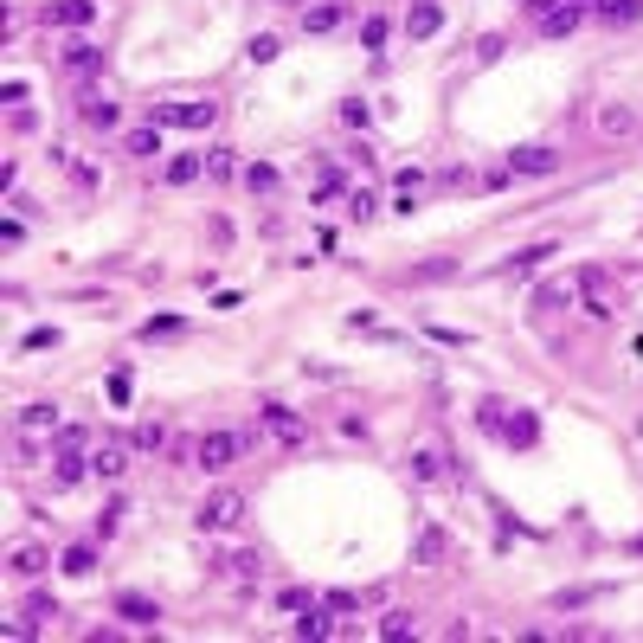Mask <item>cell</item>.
I'll use <instances>...</instances> for the list:
<instances>
[{
	"instance_id": "obj_1",
	"label": "cell",
	"mask_w": 643,
	"mask_h": 643,
	"mask_svg": "<svg viewBox=\"0 0 643 643\" xmlns=\"http://www.w3.org/2000/svg\"><path fill=\"white\" fill-rule=\"evenodd\" d=\"M245 444H251V432H245V438H239V432H206L200 451H193V463H200L206 476H226V470L245 457Z\"/></svg>"
},
{
	"instance_id": "obj_2",
	"label": "cell",
	"mask_w": 643,
	"mask_h": 643,
	"mask_svg": "<svg viewBox=\"0 0 643 643\" xmlns=\"http://www.w3.org/2000/svg\"><path fill=\"white\" fill-rule=\"evenodd\" d=\"M219 103H155V129H206Z\"/></svg>"
},
{
	"instance_id": "obj_3",
	"label": "cell",
	"mask_w": 643,
	"mask_h": 643,
	"mask_svg": "<svg viewBox=\"0 0 643 643\" xmlns=\"http://www.w3.org/2000/svg\"><path fill=\"white\" fill-rule=\"evenodd\" d=\"M239 515H245V495H239V489H219V495H206L200 528H206V534H219V528H232Z\"/></svg>"
},
{
	"instance_id": "obj_4",
	"label": "cell",
	"mask_w": 643,
	"mask_h": 643,
	"mask_svg": "<svg viewBox=\"0 0 643 643\" xmlns=\"http://www.w3.org/2000/svg\"><path fill=\"white\" fill-rule=\"evenodd\" d=\"M97 20V0H52L39 7V26H91Z\"/></svg>"
},
{
	"instance_id": "obj_5",
	"label": "cell",
	"mask_w": 643,
	"mask_h": 643,
	"mask_svg": "<svg viewBox=\"0 0 643 643\" xmlns=\"http://www.w3.org/2000/svg\"><path fill=\"white\" fill-rule=\"evenodd\" d=\"M553 168H560V155L547 149V141H528V149L509 155V174H528V180H541V174H553Z\"/></svg>"
},
{
	"instance_id": "obj_6",
	"label": "cell",
	"mask_w": 643,
	"mask_h": 643,
	"mask_svg": "<svg viewBox=\"0 0 643 643\" xmlns=\"http://www.w3.org/2000/svg\"><path fill=\"white\" fill-rule=\"evenodd\" d=\"M444 26V7L438 0H412V14H405V39H432Z\"/></svg>"
},
{
	"instance_id": "obj_7",
	"label": "cell",
	"mask_w": 643,
	"mask_h": 643,
	"mask_svg": "<svg viewBox=\"0 0 643 643\" xmlns=\"http://www.w3.org/2000/svg\"><path fill=\"white\" fill-rule=\"evenodd\" d=\"M264 424H270L283 444H303V418H297L290 405H264Z\"/></svg>"
},
{
	"instance_id": "obj_8",
	"label": "cell",
	"mask_w": 643,
	"mask_h": 643,
	"mask_svg": "<svg viewBox=\"0 0 643 643\" xmlns=\"http://www.w3.org/2000/svg\"><path fill=\"white\" fill-rule=\"evenodd\" d=\"M116 618H122V624H155L161 605H155V599H141V592H122V599H116Z\"/></svg>"
},
{
	"instance_id": "obj_9",
	"label": "cell",
	"mask_w": 643,
	"mask_h": 643,
	"mask_svg": "<svg viewBox=\"0 0 643 643\" xmlns=\"http://www.w3.org/2000/svg\"><path fill=\"white\" fill-rule=\"evenodd\" d=\"M637 122H643V116H637V110H624V103L599 110V135H618V141H624V135H637Z\"/></svg>"
},
{
	"instance_id": "obj_10",
	"label": "cell",
	"mask_w": 643,
	"mask_h": 643,
	"mask_svg": "<svg viewBox=\"0 0 643 643\" xmlns=\"http://www.w3.org/2000/svg\"><path fill=\"white\" fill-rule=\"evenodd\" d=\"M586 20V7H573V0H566V7H553V14H541V33L547 39H566V33H573Z\"/></svg>"
},
{
	"instance_id": "obj_11",
	"label": "cell",
	"mask_w": 643,
	"mask_h": 643,
	"mask_svg": "<svg viewBox=\"0 0 643 643\" xmlns=\"http://www.w3.org/2000/svg\"><path fill=\"white\" fill-rule=\"evenodd\" d=\"M122 155H135V161L161 155V129H155V122H149V129H129V135H122Z\"/></svg>"
},
{
	"instance_id": "obj_12",
	"label": "cell",
	"mask_w": 643,
	"mask_h": 643,
	"mask_svg": "<svg viewBox=\"0 0 643 643\" xmlns=\"http://www.w3.org/2000/svg\"><path fill=\"white\" fill-rule=\"evenodd\" d=\"M341 20H347L341 0H322V7H309V14H303V33H335Z\"/></svg>"
},
{
	"instance_id": "obj_13",
	"label": "cell",
	"mask_w": 643,
	"mask_h": 643,
	"mask_svg": "<svg viewBox=\"0 0 643 643\" xmlns=\"http://www.w3.org/2000/svg\"><path fill=\"white\" fill-rule=\"evenodd\" d=\"M599 599H605V586H566V592H553V611H586Z\"/></svg>"
},
{
	"instance_id": "obj_14",
	"label": "cell",
	"mask_w": 643,
	"mask_h": 643,
	"mask_svg": "<svg viewBox=\"0 0 643 643\" xmlns=\"http://www.w3.org/2000/svg\"><path fill=\"white\" fill-rule=\"evenodd\" d=\"M91 566H97V547H91V541H78V547H64V560H58V573H71V580H84Z\"/></svg>"
},
{
	"instance_id": "obj_15",
	"label": "cell",
	"mask_w": 643,
	"mask_h": 643,
	"mask_svg": "<svg viewBox=\"0 0 643 643\" xmlns=\"http://www.w3.org/2000/svg\"><path fill=\"white\" fill-rule=\"evenodd\" d=\"M547 258H560V245H528V251H521V258H509L502 270H509V277H521V270H541ZM502 270H495V277H502Z\"/></svg>"
},
{
	"instance_id": "obj_16",
	"label": "cell",
	"mask_w": 643,
	"mask_h": 643,
	"mask_svg": "<svg viewBox=\"0 0 643 643\" xmlns=\"http://www.w3.org/2000/svg\"><path fill=\"white\" fill-rule=\"evenodd\" d=\"M91 470H97V476H103V482H122V476H129V451H116V444H103V451H97V463H91Z\"/></svg>"
},
{
	"instance_id": "obj_17",
	"label": "cell",
	"mask_w": 643,
	"mask_h": 643,
	"mask_svg": "<svg viewBox=\"0 0 643 643\" xmlns=\"http://www.w3.org/2000/svg\"><path fill=\"white\" fill-rule=\"evenodd\" d=\"M297 637H335V611H328V605H322V611H316V605L297 611Z\"/></svg>"
},
{
	"instance_id": "obj_18",
	"label": "cell",
	"mask_w": 643,
	"mask_h": 643,
	"mask_svg": "<svg viewBox=\"0 0 643 643\" xmlns=\"http://www.w3.org/2000/svg\"><path fill=\"white\" fill-rule=\"evenodd\" d=\"M599 20H605V26H637V20H643V0H605Z\"/></svg>"
},
{
	"instance_id": "obj_19",
	"label": "cell",
	"mask_w": 643,
	"mask_h": 643,
	"mask_svg": "<svg viewBox=\"0 0 643 643\" xmlns=\"http://www.w3.org/2000/svg\"><path fill=\"white\" fill-rule=\"evenodd\" d=\"M200 174H206V161H200V155H174V161H168V187H193Z\"/></svg>"
},
{
	"instance_id": "obj_20",
	"label": "cell",
	"mask_w": 643,
	"mask_h": 643,
	"mask_svg": "<svg viewBox=\"0 0 643 643\" xmlns=\"http://www.w3.org/2000/svg\"><path fill=\"white\" fill-rule=\"evenodd\" d=\"M444 277H457V258H424V264H412V283H444Z\"/></svg>"
},
{
	"instance_id": "obj_21",
	"label": "cell",
	"mask_w": 643,
	"mask_h": 643,
	"mask_svg": "<svg viewBox=\"0 0 643 643\" xmlns=\"http://www.w3.org/2000/svg\"><path fill=\"white\" fill-rule=\"evenodd\" d=\"M586 316H611V290L599 270H586Z\"/></svg>"
},
{
	"instance_id": "obj_22",
	"label": "cell",
	"mask_w": 643,
	"mask_h": 643,
	"mask_svg": "<svg viewBox=\"0 0 643 643\" xmlns=\"http://www.w3.org/2000/svg\"><path fill=\"white\" fill-rule=\"evenodd\" d=\"M534 309H573V283H541V290H534Z\"/></svg>"
},
{
	"instance_id": "obj_23",
	"label": "cell",
	"mask_w": 643,
	"mask_h": 643,
	"mask_svg": "<svg viewBox=\"0 0 643 643\" xmlns=\"http://www.w3.org/2000/svg\"><path fill=\"white\" fill-rule=\"evenodd\" d=\"M7 566H14V573H20V580H33V573H45V566H52V560H45V547H20V553H14Z\"/></svg>"
},
{
	"instance_id": "obj_24",
	"label": "cell",
	"mask_w": 643,
	"mask_h": 643,
	"mask_svg": "<svg viewBox=\"0 0 643 643\" xmlns=\"http://www.w3.org/2000/svg\"><path fill=\"white\" fill-rule=\"evenodd\" d=\"M374 212H380V200H374L367 187H361V193H347V219H354V226H367Z\"/></svg>"
},
{
	"instance_id": "obj_25",
	"label": "cell",
	"mask_w": 643,
	"mask_h": 643,
	"mask_svg": "<svg viewBox=\"0 0 643 643\" xmlns=\"http://www.w3.org/2000/svg\"><path fill=\"white\" fill-rule=\"evenodd\" d=\"M534 432H541L534 412H515V418H509V444H521V451H528V444H534Z\"/></svg>"
},
{
	"instance_id": "obj_26",
	"label": "cell",
	"mask_w": 643,
	"mask_h": 643,
	"mask_svg": "<svg viewBox=\"0 0 643 643\" xmlns=\"http://www.w3.org/2000/svg\"><path fill=\"white\" fill-rule=\"evenodd\" d=\"M187 322L180 316H155V322H141V341H168V335H180Z\"/></svg>"
},
{
	"instance_id": "obj_27",
	"label": "cell",
	"mask_w": 643,
	"mask_h": 643,
	"mask_svg": "<svg viewBox=\"0 0 643 643\" xmlns=\"http://www.w3.org/2000/svg\"><path fill=\"white\" fill-rule=\"evenodd\" d=\"M84 122H91V129H110V122H116V103H103V97H84Z\"/></svg>"
},
{
	"instance_id": "obj_28",
	"label": "cell",
	"mask_w": 643,
	"mask_h": 643,
	"mask_svg": "<svg viewBox=\"0 0 643 643\" xmlns=\"http://www.w3.org/2000/svg\"><path fill=\"white\" fill-rule=\"evenodd\" d=\"M64 64H71V71H97V64H103V52H97V45H71V52H64Z\"/></svg>"
},
{
	"instance_id": "obj_29",
	"label": "cell",
	"mask_w": 643,
	"mask_h": 643,
	"mask_svg": "<svg viewBox=\"0 0 643 643\" xmlns=\"http://www.w3.org/2000/svg\"><path fill=\"white\" fill-rule=\"evenodd\" d=\"M309 605H316V599H309L303 586H283V592H277V611H290V618H297V611H309Z\"/></svg>"
},
{
	"instance_id": "obj_30",
	"label": "cell",
	"mask_w": 643,
	"mask_h": 643,
	"mask_svg": "<svg viewBox=\"0 0 643 643\" xmlns=\"http://www.w3.org/2000/svg\"><path fill=\"white\" fill-rule=\"evenodd\" d=\"M245 187H251V193H277V168H264V161L245 168Z\"/></svg>"
},
{
	"instance_id": "obj_31",
	"label": "cell",
	"mask_w": 643,
	"mask_h": 643,
	"mask_svg": "<svg viewBox=\"0 0 643 643\" xmlns=\"http://www.w3.org/2000/svg\"><path fill=\"white\" fill-rule=\"evenodd\" d=\"M438 553H444V534H438V528L418 534V566H438Z\"/></svg>"
},
{
	"instance_id": "obj_32",
	"label": "cell",
	"mask_w": 643,
	"mask_h": 643,
	"mask_svg": "<svg viewBox=\"0 0 643 643\" xmlns=\"http://www.w3.org/2000/svg\"><path fill=\"white\" fill-rule=\"evenodd\" d=\"M322 605H328L335 618H354V611H361V592H328Z\"/></svg>"
},
{
	"instance_id": "obj_33",
	"label": "cell",
	"mask_w": 643,
	"mask_h": 643,
	"mask_svg": "<svg viewBox=\"0 0 643 643\" xmlns=\"http://www.w3.org/2000/svg\"><path fill=\"white\" fill-rule=\"evenodd\" d=\"M277 52H283V45H277V39H270V33H258V39H251V64H270V58H277Z\"/></svg>"
},
{
	"instance_id": "obj_34",
	"label": "cell",
	"mask_w": 643,
	"mask_h": 643,
	"mask_svg": "<svg viewBox=\"0 0 643 643\" xmlns=\"http://www.w3.org/2000/svg\"><path fill=\"white\" fill-rule=\"evenodd\" d=\"M380 637H412V611H393V618H380Z\"/></svg>"
},
{
	"instance_id": "obj_35",
	"label": "cell",
	"mask_w": 643,
	"mask_h": 643,
	"mask_svg": "<svg viewBox=\"0 0 643 643\" xmlns=\"http://www.w3.org/2000/svg\"><path fill=\"white\" fill-rule=\"evenodd\" d=\"M52 611H58V605H52V599H45V592H39V599H26V611H20V618H33V624H45V618H52Z\"/></svg>"
},
{
	"instance_id": "obj_36",
	"label": "cell",
	"mask_w": 643,
	"mask_h": 643,
	"mask_svg": "<svg viewBox=\"0 0 643 643\" xmlns=\"http://www.w3.org/2000/svg\"><path fill=\"white\" fill-rule=\"evenodd\" d=\"M122 515H129V509H122V502H110V509H103V521H97V534H116V528H122Z\"/></svg>"
},
{
	"instance_id": "obj_37",
	"label": "cell",
	"mask_w": 643,
	"mask_h": 643,
	"mask_svg": "<svg viewBox=\"0 0 643 643\" xmlns=\"http://www.w3.org/2000/svg\"><path fill=\"white\" fill-rule=\"evenodd\" d=\"M412 470H418V476H424V482H432V476H438V470H444V463H438V457H432V451H418V457H412Z\"/></svg>"
},
{
	"instance_id": "obj_38",
	"label": "cell",
	"mask_w": 643,
	"mask_h": 643,
	"mask_svg": "<svg viewBox=\"0 0 643 643\" xmlns=\"http://www.w3.org/2000/svg\"><path fill=\"white\" fill-rule=\"evenodd\" d=\"M226 566H232V573H239V580H251V573H258V553H232Z\"/></svg>"
},
{
	"instance_id": "obj_39",
	"label": "cell",
	"mask_w": 643,
	"mask_h": 643,
	"mask_svg": "<svg viewBox=\"0 0 643 643\" xmlns=\"http://www.w3.org/2000/svg\"><path fill=\"white\" fill-rule=\"evenodd\" d=\"M573 7H586V14H599V7H605V0H573Z\"/></svg>"
},
{
	"instance_id": "obj_40",
	"label": "cell",
	"mask_w": 643,
	"mask_h": 643,
	"mask_svg": "<svg viewBox=\"0 0 643 643\" xmlns=\"http://www.w3.org/2000/svg\"><path fill=\"white\" fill-rule=\"evenodd\" d=\"M630 553H643V534H637V541H630Z\"/></svg>"
},
{
	"instance_id": "obj_41",
	"label": "cell",
	"mask_w": 643,
	"mask_h": 643,
	"mask_svg": "<svg viewBox=\"0 0 643 643\" xmlns=\"http://www.w3.org/2000/svg\"><path fill=\"white\" fill-rule=\"evenodd\" d=\"M277 7H297V0H277Z\"/></svg>"
}]
</instances>
